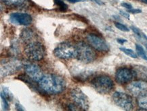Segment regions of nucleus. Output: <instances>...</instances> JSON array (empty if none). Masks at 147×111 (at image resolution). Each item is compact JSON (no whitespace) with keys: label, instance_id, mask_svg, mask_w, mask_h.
I'll use <instances>...</instances> for the list:
<instances>
[{"label":"nucleus","instance_id":"nucleus-1","mask_svg":"<svg viewBox=\"0 0 147 111\" xmlns=\"http://www.w3.org/2000/svg\"><path fill=\"white\" fill-rule=\"evenodd\" d=\"M38 84L39 90L50 95L58 94L66 88L65 79L58 75L52 73L44 75Z\"/></svg>","mask_w":147,"mask_h":111},{"label":"nucleus","instance_id":"nucleus-2","mask_svg":"<svg viewBox=\"0 0 147 111\" xmlns=\"http://www.w3.org/2000/svg\"><path fill=\"white\" fill-rule=\"evenodd\" d=\"M26 44L24 54L30 61H39L44 57L46 50L41 43L32 40L26 43Z\"/></svg>","mask_w":147,"mask_h":111},{"label":"nucleus","instance_id":"nucleus-3","mask_svg":"<svg viewBox=\"0 0 147 111\" xmlns=\"http://www.w3.org/2000/svg\"><path fill=\"white\" fill-rule=\"evenodd\" d=\"M91 85L98 93L107 94L113 89L114 83L110 77L105 75H100L92 79Z\"/></svg>","mask_w":147,"mask_h":111},{"label":"nucleus","instance_id":"nucleus-4","mask_svg":"<svg viewBox=\"0 0 147 111\" xmlns=\"http://www.w3.org/2000/svg\"><path fill=\"white\" fill-rule=\"evenodd\" d=\"M76 58L85 63H91L96 58V55L90 45L84 42L77 43L76 45Z\"/></svg>","mask_w":147,"mask_h":111},{"label":"nucleus","instance_id":"nucleus-5","mask_svg":"<svg viewBox=\"0 0 147 111\" xmlns=\"http://www.w3.org/2000/svg\"><path fill=\"white\" fill-rule=\"evenodd\" d=\"M76 47L71 43L63 42L60 43L54 50L55 57L62 59L76 58Z\"/></svg>","mask_w":147,"mask_h":111},{"label":"nucleus","instance_id":"nucleus-6","mask_svg":"<svg viewBox=\"0 0 147 111\" xmlns=\"http://www.w3.org/2000/svg\"><path fill=\"white\" fill-rule=\"evenodd\" d=\"M70 95L71 99L77 107L84 110H86L89 108V100L80 88H77L71 90Z\"/></svg>","mask_w":147,"mask_h":111},{"label":"nucleus","instance_id":"nucleus-7","mask_svg":"<svg viewBox=\"0 0 147 111\" xmlns=\"http://www.w3.org/2000/svg\"><path fill=\"white\" fill-rule=\"evenodd\" d=\"M113 100L118 106L124 110H131L134 107L133 100L131 97L127 94L121 92H115L113 95Z\"/></svg>","mask_w":147,"mask_h":111},{"label":"nucleus","instance_id":"nucleus-8","mask_svg":"<svg viewBox=\"0 0 147 111\" xmlns=\"http://www.w3.org/2000/svg\"><path fill=\"white\" fill-rule=\"evenodd\" d=\"M22 66L21 62L17 59H9L1 63V74L2 76L12 75L20 69Z\"/></svg>","mask_w":147,"mask_h":111},{"label":"nucleus","instance_id":"nucleus-9","mask_svg":"<svg viewBox=\"0 0 147 111\" xmlns=\"http://www.w3.org/2000/svg\"><path fill=\"white\" fill-rule=\"evenodd\" d=\"M136 73L134 69L127 67H121L115 73V80L119 84H123L130 82L136 78Z\"/></svg>","mask_w":147,"mask_h":111},{"label":"nucleus","instance_id":"nucleus-10","mask_svg":"<svg viewBox=\"0 0 147 111\" xmlns=\"http://www.w3.org/2000/svg\"><path fill=\"white\" fill-rule=\"evenodd\" d=\"M87 40L92 47L98 51L107 52L109 49L108 45L105 39L95 34L88 35Z\"/></svg>","mask_w":147,"mask_h":111},{"label":"nucleus","instance_id":"nucleus-11","mask_svg":"<svg viewBox=\"0 0 147 111\" xmlns=\"http://www.w3.org/2000/svg\"><path fill=\"white\" fill-rule=\"evenodd\" d=\"M127 90L131 95L139 97L147 93V82L134 81L127 86Z\"/></svg>","mask_w":147,"mask_h":111},{"label":"nucleus","instance_id":"nucleus-12","mask_svg":"<svg viewBox=\"0 0 147 111\" xmlns=\"http://www.w3.org/2000/svg\"><path fill=\"white\" fill-rule=\"evenodd\" d=\"M24 69L25 71L26 74L35 82L38 83L44 76L40 67L36 64L29 63V62L24 63Z\"/></svg>","mask_w":147,"mask_h":111},{"label":"nucleus","instance_id":"nucleus-13","mask_svg":"<svg viewBox=\"0 0 147 111\" xmlns=\"http://www.w3.org/2000/svg\"><path fill=\"white\" fill-rule=\"evenodd\" d=\"M10 20L13 24L20 26H29L33 20L31 15L22 12L12 13L10 16Z\"/></svg>","mask_w":147,"mask_h":111},{"label":"nucleus","instance_id":"nucleus-14","mask_svg":"<svg viewBox=\"0 0 147 111\" xmlns=\"http://www.w3.org/2000/svg\"><path fill=\"white\" fill-rule=\"evenodd\" d=\"M136 76L140 80L147 82V67L142 65H136L134 67Z\"/></svg>","mask_w":147,"mask_h":111},{"label":"nucleus","instance_id":"nucleus-15","mask_svg":"<svg viewBox=\"0 0 147 111\" xmlns=\"http://www.w3.org/2000/svg\"><path fill=\"white\" fill-rule=\"evenodd\" d=\"M33 32L32 31L31 29H24L23 31H22L21 34H20V37H21L22 40L23 41L24 43H27L30 41L33 40Z\"/></svg>","mask_w":147,"mask_h":111},{"label":"nucleus","instance_id":"nucleus-16","mask_svg":"<svg viewBox=\"0 0 147 111\" xmlns=\"http://www.w3.org/2000/svg\"><path fill=\"white\" fill-rule=\"evenodd\" d=\"M138 104L141 108L147 110V93L140 96L138 99Z\"/></svg>","mask_w":147,"mask_h":111},{"label":"nucleus","instance_id":"nucleus-17","mask_svg":"<svg viewBox=\"0 0 147 111\" xmlns=\"http://www.w3.org/2000/svg\"><path fill=\"white\" fill-rule=\"evenodd\" d=\"M54 4L58 7V10L62 12H66L68 10V6L62 0H54Z\"/></svg>","mask_w":147,"mask_h":111},{"label":"nucleus","instance_id":"nucleus-18","mask_svg":"<svg viewBox=\"0 0 147 111\" xmlns=\"http://www.w3.org/2000/svg\"><path fill=\"white\" fill-rule=\"evenodd\" d=\"M136 53L139 57H140L142 59L147 61V55L144 51V49H143L142 46H140L138 44H136Z\"/></svg>","mask_w":147,"mask_h":111},{"label":"nucleus","instance_id":"nucleus-19","mask_svg":"<svg viewBox=\"0 0 147 111\" xmlns=\"http://www.w3.org/2000/svg\"><path fill=\"white\" fill-rule=\"evenodd\" d=\"M119 49L122 52L124 53L125 55H127V56L130 57L131 58H134V59H136L138 57L137 54L133 50L129 49H127V48H124V47H121Z\"/></svg>","mask_w":147,"mask_h":111},{"label":"nucleus","instance_id":"nucleus-20","mask_svg":"<svg viewBox=\"0 0 147 111\" xmlns=\"http://www.w3.org/2000/svg\"><path fill=\"white\" fill-rule=\"evenodd\" d=\"M2 1L7 5L17 6L23 4L25 0H2Z\"/></svg>","mask_w":147,"mask_h":111},{"label":"nucleus","instance_id":"nucleus-21","mask_svg":"<svg viewBox=\"0 0 147 111\" xmlns=\"http://www.w3.org/2000/svg\"><path fill=\"white\" fill-rule=\"evenodd\" d=\"M1 93L3 94V96L5 97V98H6L7 100H11L12 99V93H11L10 90H9L8 88H3V92H1Z\"/></svg>","mask_w":147,"mask_h":111},{"label":"nucleus","instance_id":"nucleus-22","mask_svg":"<svg viewBox=\"0 0 147 111\" xmlns=\"http://www.w3.org/2000/svg\"><path fill=\"white\" fill-rule=\"evenodd\" d=\"M1 103H2L3 106V110H8L9 109V104L8 100L5 98V97L3 96L2 93H1Z\"/></svg>","mask_w":147,"mask_h":111},{"label":"nucleus","instance_id":"nucleus-23","mask_svg":"<svg viewBox=\"0 0 147 111\" xmlns=\"http://www.w3.org/2000/svg\"><path fill=\"white\" fill-rule=\"evenodd\" d=\"M115 26H116V28H117L119 30L123 31V32H129V29L127 27V26L123 25V24L119 23V22H115Z\"/></svg>","mask_w":147,"mask_h":111},{"label":"nucleus","instance_id":"nucleus-24","mask_svg":"<svg viewBox=\"0 0 147 111\" xmlns=\"http://www.w3.org/2000/svg\"><path fill=\"white\" fill-rule=\"evenodd\" d=\"M131 29L133 31V32L134 33H135V35L137 36L138 37L139 39H140L141 37H142V33H141V31H140V30H139L138 29V28H136V27H135V26H131Z\"/></svg>","mask_w":147,"mask_h":111},{"label":"nucleus","instance_id":"nucleus-25","mask_svg":"<svg viewBox=\"0 0 147 111\" xmlns=\"http://www.w3.org/2000/svg\"><path fill=\"white\" fill-rule=\"evenodd\" d=\"M140 39H141V40H142V43L144 45V46L146 47V49H147V37H146V36L144 34L142 33V37H141Z\"/></svg>","mask_w":147,"mask_h":111},{"label":"nucleus","instance_id":"nucleus-26","mask_svg":"<svg viewBox=\"0 0 147 111\" xmlns=\"http://www.w3.org/2000/svg\"><path fill=\"white\" fill-rule=\"evenodd\" d=\"M127 12L131 14H139V13L142 12V11L140 9H130V10H127Z\"/></svg>","mask_w":147,"mask_h":111},{"label":"nucleus","instance_id":"nucleus-27","mask_svg":"<svg viewBox=\"0 0 147 111\" xmlns=\"http://www.w3.org/2000/svg\"><path fill=\"white\" fill-rule=\"evenodd\" d=\"M121 6L125 7V8L127 9V10H130V9H132V5H131L130 3H121Z\"/></svg>","mask_w":147,"mask_h":111},{"label":"nucleus","instance_id":"nucleus-28","mask_svg":"<svg viewBox=\"0 0 147 111\" xmlns=\"http://www.w3.org/2000/svg\"><path fill=\"white\" fill-rule=\"evenodd\" d=\"M16 109L17 110H20V111H23L25 110V109L22 106V105L20 104L19 103H16Z\"/></svg>","mask_w":147,"mask_h":111},{"label":"nucleus","instance_id":"nucleus-29","mask_svg":"<svg viewBox=\"0 0 147 111\" xmlns=\"http://www.w3.org/2000/svg\"><path fill=\"white\" fill-rule=\"evenodd\" d=\"M120 14L122 15V16L125 17V18H127V19H129V14H127L125 12H123V11H120Z\"/></svg>","mask_w":147,"mask_h":111},{"label":"nucleus","instance_id":"nucleus-30","mask_svg":"<svg viewBox=\"0 0 147 111\" xmlns=\"http://www.w3.org/2000/svg\"><path fill=\"white\" fill-rule=\"evenodd\" d=\"M117 43H119V44L123 45L125 42H127V40H125V39H117Z\"/></svg>","mask_w":147,"mask_h":111},{"label":"nucleus","instance_id":"nucleus-31","mask_svg":"<svg viewBox=\"0 0 147 111\" xmlns=\"http://www.w3.org/2000/svg\"><path fill=\"white\" fill-rule=\"evenodd\" d=\"M69 2L72 3H77V2H80V1H82L83 0H67Z\"/></svg>","mask_w":147,"mask_h":111},{"label":"nucleus","instance_id":"nucleus-32","mask_svg":"<svg viewBox=\"0 0 147 111\" xmlns=\"http://www.w3.org/2000/svg\"><path fill=\"white\" fill-rule=\"evenodd\" d=\"M92 1H95V2L98 3V5H102L103 4V2H102V1H100V0H92Z\"/></svg>","mask_w":147,"mask_h":111},{"label":"nucleus","instance_id":"nucleus-33","mask_svg":"<svg viewBox=\"0 0 147 111\" xmlns=\"http://www.w3.org/2000/svg\"><path fill=\"white\" fill-rule=\"evenodd\" d=\"M140 1H142V3H146V4H147V0H140Z\"/></svg>","mask_w":147,"mask_h":111}]
</instances>
